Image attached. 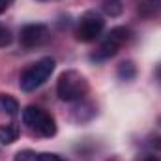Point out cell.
<instances>
[{
	"label": "cell",
	"mask_w": 161,
	"mask_h": 161,
	"mask_svg": "<svg viewBox=\"0 0 161 161\" xmlns=\"http://www.w3.org/2000/svg\"><path fill=\"white\" fill-rule=\"evenodd\" d=\"M11 4H13V0H0V15H2V13H4Z\"/></svg>",
	"instance_id": "9a60e30c"
},
{
	"label": "cell",
	"mask_w": 161,
	"mask_h": 161,
	"mask_svg": "<svg viewBox=\"0 0 161 161\" xmlns=\"http://www.w3.org/2000/svg\"><path fill=\"white\" fill-rule=\"evenodd\" d=\"M127 38H129V30H127L125 26H116V28H113V30L105 36V40L101 41V45H99V49L96 51L94 58H97V60L113 58V56L120 51L122 45L127 41Z\"/></svg>",
	"instance_id": "5b68a950"
},
{
	"label": "cell",
	"mask_w": 161,
	"mask_h": 161,
	"mask_svg": "<svg viewBox=\"0 0 161 161\" xmlns=\"http://www.w3.org/2000/svg\"><path fill=\"white\" fill-rule=\"evenodd\" d=\"M135 161H161V156L158 152H142L135 158Z\"/></svg>",
	"instance_id": "4fadbf2b"
},
{
	"label": "cell",
	"mask_w": 161,
	"mask_h": 161,
	"mask_svg": "<svg viewBox=\"0 0 161 161\" xmlns=\"http://www.w3.org/2000/svg\"><path fill=\"white\" fill-rule=\"evenodd\" d=\"M23 122L25 125H28V129H32L34 133H38L41 137H54L56 135V122L54 116L49 114L45 109L36 107V105H28L23 111Z\"/></svg>",
	"instance_id": "3957f363"
},
{
	"label": "cell",
	"mask_w": 161,
	"mask_h": 161,
	"mask_svg": "<svg viewBox=\"0 0 161 161\" xmlns=\"http://www.w3.org/2000/svg\"><path fill=\"white\" fill-rule=\"evenodd\" d=\"M54 71V60L51 56L40 58L38 62H34L32 66H28L21 77H19V86L25 92H32L36 88H40L45 80L51 77V73Z\"/></svg>",
	"instance_id": "7a4b0ae2"
},
{
	"label": "cell",
	"mask_w": 161,
	"mask_h": 161,
	"mask_svg": "<svg viewBox=\"0 0 161 161\" xmlns=\"http://www.w3.org/2000/svg\"><path fill=\"white\" fill-rule=\"evenodd\" d=\"M49 36V28L41 23H32V25H25L21 28V34H19V40L21 45L30 49V47H38L43 41L47 40Z\"/></svg>",
	"instance_id": "8992f818"
},
{
	"label": "cell",
	"mask_w": 161,
	"mask_h": 161,
	"mask_svg": "<svg viewBox=\"0 0 161 161\" xmlns=\"http://www.w3.org/2000/svg\"><path fill=\"white\" fill-rule=\"evenodd\" d=\"M122 2L120 0H107L105 4H103V11L107 13V15H111V17H118L122 13Z\"/></svg>",
	"instance_id": "30bf717a"
},
{
	"label": "cell",
	"mask_w": 161,
	"mask_h": 161,
	"mask_svg": "<svg viewBox=\"0 0 161 161\" xmlns=\"http://www.w3.org/2000/svg\"><path fill=\"white\" fill-rule=\"evenodd\" d=\"M11 32L6 28V26H2L0 25V47H8L9 43H11Z\"/></svg>",
	"instance_id": "7c38bea8"
},
{
	"label": "cell",
	"mask_w": 161,
	"mask_h": 161,
	"mask_svg": "<svg viewBox=\"0 0 161 161\" xmlns=\"http://www.w3.org/2000/svg\"><path fill=\"white\" fill-rule=\"evenodd\" d=\"M103 28H105L103 17L97 15L96 11H88V13L82 15L79 26H77L75 36H77V40H79L80 43H90V41H96L101 36Z\"/></svg>",
	"instance_id": "277c9868"
},
{
	"label": "cell",
	"mask_w": 161,
	"mask_h": 161,
	"mask_svg": "<svg viewBox=\"0 0 161 161\" xmlns=\"http://www.w3.org/2000/svg\"><path fill=\"white\" fill-rule=\"evenodd\" d=\"M19 139V127L15 124H2L0 125V142L2 144H13Z\"/></svg>",
	"instance_id": "52a82bcc"
},
{
	"label": "cell",
	"mask_w": 161,
	"mask_h": 161,
	"mask_svg": "<svg viewBox=\"0 0 161 161\" xmlns=\"http://www.w3.org/2000/svg\"><path fill=\"white\" fill-rule=\"evenodd\" d=\"M40 161H66V159L62 156H58V154H53V152H41Z\"/></svg>",
	"instance_id": "5bb4252c"
},
{
	"label": "cell",
	"mask_w": 161,
	"mask_h": 161,
	"mask_svg": "<svg viewBox=\"0 0 161 161\" xmlns=\"http://www.w3.org/2000/svg\"><path fill=\"white\" fill-rule=\"evenodd\" d=\"M0 113L15 116L19 113V101L9 94H0Z\"/></svg>",
	"instance_id": "ba28073f"
},
{
	"label": "cell",
	"mask_w": 161,
	"mask_h": 161,
	"mask_svg": "<svg viewBox=\"0 0 161 161\" xmlns=\"http://www.w3.org/2000/svg\"><path fill=\"white\" fill-rule=\"evenodd\" d=\"M135 75H137V68H135V64L131 60L122 62L120 66H118V77L122 80H131Z\"/></svg>",
	"instance_id": "9c48e42d"
},
{
	"label": "cell",
	"mask_w": 161,
	"mask_h": 161,
	"mask_svg": "<svg viewBox=\"0 0 161 161\" xmlns=\"http://www.w3.org/2000/svg\"><path fill=\"white\" fill-rule=\"evenodd\" d=\"M56 94L62 101L66 103H73V101H79L82 99L86 94H88V80L80 75L79 71L75 69H68L64 71L58 82H56Z\"/></svg>",
	"instance_id": "6da1fadb"
},
{
	"label": "cell",
	"mask_w": 161,
	"mask_h": 161,
	"mask_svg": "<svg viewBox=\"0 0 161 161\" xmlns=\"http://www.w3.org/2000/svg\"><path fill=\"white\" fill-rule=\"evenodd\" d=\"M40 154L41 152H36V150H21L15 154L13 161H40Z\"/></svg>",
	"instance_id": "8fae6325"
}]
</instances>
